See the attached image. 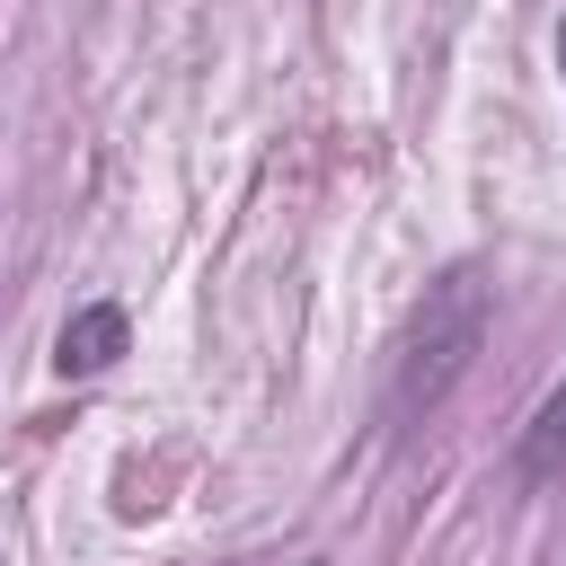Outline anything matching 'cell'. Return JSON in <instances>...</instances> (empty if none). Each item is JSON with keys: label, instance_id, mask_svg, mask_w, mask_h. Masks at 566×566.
<instances>
[{"label": "cell", "instance_id": "6da1fadb", "mask_svg": "<svg viewBox=\"0 0 566 566\" xmlns=\"http://www.w3.org/2000/svg\"><path fill=\"white\" fill-rule=\"evenodd\" d=\"M486 327H495V283L478 265L433 274L407 336H398V363H389V424H424L469 380V363L486 354Z\"/></svg>", "mask_w": 566, "mask_h": 566}, {"label": "cell", "instance_id": "7a4b0ae2", "mask_svg": "<svg viewBox=\"0 0 566 566\" xmlns=\"http://www.w3.org/2000/svg\"><path fill=\"white\" fill-rule=\"evenodd\" d=\"M124 336H133V318H124L115 301H88V310H71V327H62L53 363H62L71 380H88V371H106V363L124 354Z\"/></svg>", "mask_w": 566, "mask_h": 566}, {"label": "cell", "instance_id": "3957f363", "mask_svg": "<svg viewBox=\"0 0 566 566\" xmlns=\"http://www.w3.org/2000/svg\"><path fill=\"white\" fill-rule=\"evenodd\" d=\"M513 478H522V486H566V380L531 407V424H522V442H513Z\"/></svg>", "mask_w": 566, "mask_h": 566}, {"label": "cell", "instance_id": "277c9868", "mask_svg": "<svg viewBox=\"0 0 566 566\" xmlns=\"http://www.w3.org/2000/svg\"><path fill=\"white\" fill-rule=\"evenodd\" d=\"M557 71H566V18H557Z\"/></svg>", "mask_w": 566, "mask_h": 566}, {"label": "cell", "instance_id": "5b68a950", "mask_svg": "<svg viewBox=\"0 0 566 566\" xmlns=\"http://www.w3.org/2000/svg\"><path fill=\"white\" fill-rule=\"evenodd\" d=\"M301 566H310V557H301Z\"/></svg>", "mask_w": 566, "mask_h": 566}]
</instances>
